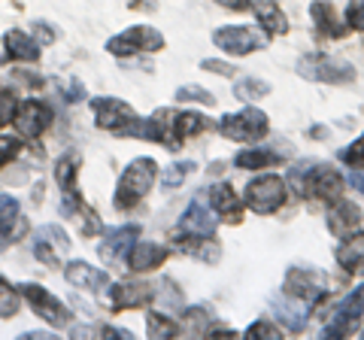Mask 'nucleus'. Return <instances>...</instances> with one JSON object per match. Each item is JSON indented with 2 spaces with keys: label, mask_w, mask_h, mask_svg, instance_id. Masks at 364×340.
Segmentation results:
<instances>
[{
  "label": "nucleus",
  "mask_w": 364,
  "mask_h": 340,
  "mask_svg": "<svg viewBox=\"0 0 364 340\" xmlns=\"http://www.w3.org/2000/svg\"><path fill=\"white\" fill-rule=\"evenodd\" d=\"M277 158L279 152H270V149H243L234 158V164L240 170H258V167H270Z\"/></svg>",
  "instance_id": "nucleus-30"
},
{
  "label": "nucleus",
  "mask_w": 364,
  "mask_h": 340,
  "mask_svg": "<svg viewBox=\"0 0 364 340\" xmlns=\"http://www.w3.org/2000/svg\"><path fill=\"white\" fill-rule=\"evenodd\" d=\"M136 237H140V225H122V228L109 231V237L100 243V258H104L107 265L122 262L124 253H131V246H134Z\"/></svg>",
  "instance_id": "nucleus-17"
},
{
  "label": "nucleus",
  "mask_w": 364,
  "mask_h": 340,
  "mask_svg": "<svg viewBox=\"0 0 364 340\" xmlns=\"http://www.w3.org/2000/svg\"><path fill=\"white\" fill-rule=\"evenodd\" d=\"M207 131V119L200 112H179V110H158L152 119H143V124H131L128 134H136V137L164 143L167 149H179L182 143L195 134Z\"/></svg>",
  "instance_id": "nucleus-1"
},
{
  "label": "nucleus",
  "mask_w": 364,
  "mask_h": 340,
  "mask_svg": "<svg viewBox=\"0 0 364 340\" xmlns=\"http://www.w3.org/2000/svg\"><path fill=\"white\" fill-rule=\"evenodd\" d=\"M164 46V37L158 33L155 28H128L124 33H119V37H112L107 43V49L112 55H136V52H155Z\"/></svg>",
  "instance_id": "nucleus-11"
},
{
  "label": "nucleus",
  "mask_w": 364,
  "mask_h": 340,
  "mask_svg": "<svg viewBox=\"0 0 364 340\" xmlns=\"http://www.w3.org/2000/svg\"><path fill=\"white\" fill-rule=\"evenodd\" d=\"M167 255H170V253H167L164 246L149 243V240H140V243L131 246V253H128V267L136 270V274H143V270H152V267H158V265H164Z\"/></svg>",
  "instance_id": "nucleus-23"
},
{
  "label": "nucleus",
  "mask_w": 364,
  "mask_h": 340,
  "mask_svg": "<svg viewBox=\"0 0 364 340\" xmlns=\"http://www.w3.org/2000/svg\"><path fill=\"white\" fill-rule=\"evenodd\" d=\"M310 16H313V21H316L318 33H325V37H331V40L343 37V33L349 31V25H343V21H337V13H334V9L328 6V4H313Z\"/></svg>",
  "instance_id": "nucleus-28"
},
{
  "label": "nucleus",
  "mask_w": 364,
  "mask_h": 340,
  "mask_svg": "<svg viewBox=\"0 0 364 340\" xmlns=\"http://www.w3.org/2000/svg\"><path fill=\"white\" fill-rule=\"evenodd\" d=\"M100 334H104V337H116V340H131L134 337L131 331H124V328H100Z\"/></svg>",
  "instance_id": "nucleus-45"
},
{
  "label": "nucleus",
  "mask_w": 364,
  "mask_h": 340,
  "mask_svg": "<svg viewBox=\"0 0 364 340\" xmlns=\"http://www.w3.org/2000/svg\"><path fill=\"white\" fill-rule=\"evenodd\" d=\"M358 225H361V210L352 201L340 198L331 203V210H328V228H331V234L346 237V234H352V228H358Z\"/></svg>",
  "instance_id": "nucleus-20"
},
{
  "label": "nucleus",
  "mask_w": 364,
  "mask_h": 340,
  "mask_svg": "<svg viewBox=\"0 0 364 340\" xmlns=\"http://www.w3.org/2000/svg\"><path fill=\"white\" fill-rule=\"evenodd\" d=\"M267 116L261 110H243V112H234V116H225L219 131L225 134L228 140H237V143H255L267 134Z\"/></svg>",
  "instance_id": "nucleus-7"
},
{
  "label": "nucleus",
  "mask_w": 364,
  "mask_h": 340,
  "mask_svg": "<svg viewBox=\"0 0 364 340\" xmlns=\"http://www.w3.org/2000/svg\"><path fill=\"white\" fill-rule=\"evenodd\" d=\"M4 43H6V58H13V61H37L40 58V43L31 40L28 33H21V31H9Z\"/></svg>",
  "instance_id": "nucleus-27"
},
{
  "label": "nucleus",
  "mask_w": 364,
  "mask_h": 340,
  "mask_svg": "<svg viewBox=\"0 0 364 340\" xmlns=\"http://www.w3.org/2000/svg\"><path fill=\"white\" fill-rule=\"evenodd\" d=\"M219 6H228L234 13H243V9H252V0H215Z\"/></svg>",
  "instance_id": "nucleus-44"
},
{
  "label": "nucleus",
  "mask_w": 364,
  "mask_h": 340,
  "mask_svg": "<svg viewBox=\"0 0 364 340\" xmlns=\"http://www.w3.org/2000/svg\"><path fill=\"white\" fill-rule=\"evenodd\" d=\"M340 158H343V161H346L349 167H364V134H361V137H358L355 143L349 146V149L340 152Z\"/></svg>",
  "instance_id": "nucleus-38"
},
{
  "label": "nucleus",
  "mask_w": 364,
  "mask_h": 340,
  "mask_svg": "<svg viewBox=\"0 0 364 340\" xmlns=\"http://www.w3.org/2000/svg\"><path fill=\"white\" fill-rule=\"evenodd\" d=\"M176 97L179 100H198V104H207V107L215 104V97L207 92V88H198V85H182L176 92Z\"/></svg>",
  "instance_id": "nucleus-36"
},
{
  "label": "nucleus",
  "mask_w": 364,
  "mask_h": 340,
  "mask_svg": "<svg viewBox=\"0 0 364 340\" xmlns=\"http://www.w3.org/2000/svg\"><path fill=\"white\" fill-rule=\"evenodd\" d=\"M210 207L219 213L225 222H231V225H237L243 219V203H240V198L234 195V188L228 183H215L210 188Z\"/></svg>",
  "instance_id": "nucleus-19"
},
{
  "label": "nucleus",
  "mask_w": 364,
  "mask_h": 340,
  "mask_svg": "<svg viewBox=\"0 0 364 340\" xmlns=\"http://www.w3.org/2000/svg\"><path fill=\"white\" fill-rule=\"evenodd\" d=\"M291 183L298 188V195H313L318 201H340L343 198V176L328 164H298L291 170Z\"/></svg>",
  "instance_id": "nucleus-2"
},
{
  "label": "nucleus",
  "mask_w": 364,
  "mask_h": 340,
  "mask_svg": "<svg viewBox=\"0 0 364 340\" xmlns=\"http://www.w3.org/2000/svg\"><path fill=\"white\" fill-rule=\"evenodd\" d=\"M328 286H331L328 277L316 267H291L286 274V294L304 301V304H318L328 292H331Z\"/></svg>",
  "instance_id": "nucleus-6"
},
{
  "label": "nucleus",
  "mask_w": 364,
  "mask_h": 340,
  "mask_svg": "<svg viewBox=\"0 0 364 340\" xmlns=\"http://www.w3.org/2000/svg\"><path fill=\"white\" fill-rule=\"evenodd\" d=\"M37 33H40V40H43V43H52V37H55V33L43 25V21H37Z\"/></svg>",
  "instance_id": "nucleus-46"
},
{
  "label": "nucleus",
  "mask_w": 364,
  "mask_h": 340,
  "mask_svg": "<svg viewBox=\"0 0 364 340\" xmlns=\"http://www.w3.org/2000/svg\"><path fill=\"white\" fill-rule=\"evenodd\" d=\"M134 9H155V0H128Z\"/></svg>",
  "instance_id": "nucleus-47"
},
{
  "label": "nucleus",
  "mask_w": 364,
  "mask_h": 340,
  "mask_svg": "<svg viewBox=\"0 0 364 340\" xmlns=\"http://www.w3.org/2000/svg\"><path fill=\"white\" fill-rule=\"evenodd\" d=\"M179 231L182 234H198V237H213L215 234V219L200 201H195V203H188L186 213H182Z\"/></svg>",
  "instance_id": "nucleus-22"
},
{
  "label": "nucleus",
  "mask_w": 364,
  "mask_h": 340,
  "mask_svg": "<svg viewBox=\"0 0 364 340\" xmlns=\"http://www.w3.org/2000/svg\"><path fill=\"white\" fill-rule=\"evenodd\" d=\"M182 328H186L188 334H195V337L207 334V328H210V316H207V310H203V307H191V310L186 313V322H182Z\"/></svg>",
  "instance_id": "nucleus-32"
},
{
  "label": "nucleus",
  "mask_w": 364,
  "mask_h": 340,
  "mask_svg": "<svg viewBox=\"0 0 364 340\" xmlns=\"http://www.w3.org/2000/svg\"><path fill=\"white\" fill-rule=\"evenodd\" d=\"M18 155V140L13 137H0V167H4L9 158H16Z\"/></svg>",
  "instance_id": "nucleus-40"
},
{
  "label": "nucleus",
  "mask_w": 364,
  "mask_h": 340,
  "mask_svg": "<svg viewBox=\"0 0 364 340\" xmlns=\"http://www.w3.org/2000/svg\"><path fill=\"white\" fill-rule=\"evenodd\" d=\"M67 253H70V240H67V234L58 225H46V228H40L37 237H33V255H37L46 267H58Z\"/></svg>",
  "instance_id": "nucleus-12"
},
{
  "label": "nucleus",
  "mask_w": 364,
  "mask_h": 340,
  "mask_svg": "<svg viewBox=\"0 0 364 340\" xmlns=\"http://www.w3.org/2000/svg\"><path fill=\"white\" fill-rule=\"evenodd\" d=\"M149 334L152 337H176L179 325L173 319H167V316H161V313H152L149 316Z\"/></svg>",
  "instance_id": "nucleus-34"
},
{
  "label": "nucleus",
  "mask_w": 364,
  "mask_h": 340,
  "mask_svg": "<svg viewBox=\"0 0 364 340\" xmlns=\"http://www.w3.org/2000/svg\"><path fill=\"white\" fill-rule=\"evenodd\" d=\"M28 231V222L25 216H21V210H18V201L16 198H0V253L9 246V243H16L21 240Z\"/></svg>",
  "instance_id": "nucleus-15"
},
{
  "label": "nucleus",
  "mask_w": 364,
  "mask_h": 340,
  "mask_svg": "<svg viewBox=\"0 0 364 340\" xmlns=\"http://www.w3.org/2000/svg\"><path fill=\"white\" fill-rule=\"evenodd\" d=\"M18 289H21V294H25V301L33 307V313H37L40 319L49 322L52 328H67L70 325V310H67L49 289L33 286V282H25V286H18Z\"/></svg>",
  "instance_id": "nucleus-8"
},
{
  "label": "nucleus",
  "mask_w": 364,
  "mask_h": 340,
  "mask_svg": "<svg viewBox=\"0 0 364 340\" xmlns=\"http://www.w3.org/2000/svg\"><path fill=\"white\" fill-rule=\"evenodd\" d=\"M267 95H270V85L264 79H255V76H246L234 85V97H240V100H261Z\"/></svg>",
  "instance_id": "nucleus-31"
},
{
  "label": "nucleus",
  "mask_w": 364,
  "mask_h": 340,
  "mask_svg": "<svg viewBox=\"0 0 364 340\" xmlns=\"http://www.w3.org/2000/svg\"><path fill=\"white\" fill-rule=\"evenodd\" d=\"M155 301V286L149 282H116L109 289V307L112 310H131V307H149Z\"/></svg>",
  "instance_id": "nucleus-14"
},
{
  "label": "nucleus",
  "mask_w": 364,
  "mask_h": 340,
  "mask_svg": "<svg viewBox=\"0 0 364 340\" xmlns=\"http://www.w3.org/2000/svg\"><path fill=\"white\" fill-rule=\"evenodd\" d=\"M91 112H95L97 128L116 131V134H128L131 124L136 122L134 107H128L119 97H95V100H91Z\"/></svg>",
  "instance_id": "nucleus-9"
},
{
  "label": "nucleus",
  "mask_w": 364,
  "mask_h": 340,
  "mask_svg": "<svg viewBox=\"0 0 364 340\" xmlns=\"http://www.w3.org/2000/svg\"><path fill=\"white\" fill-rule=\"evenodd\" d=\"M76 176H79V155L70 152L64 155L58 167H55V179H58V186L64 191V210L73 213L79 210V195H76Z\"/></svg>",
  "instance_id": "nucleus-18"
},
{
  "label": "nucleus",
  "mask_w": 364,
  "mask_h": 340,
  "mask_svg": "<svg viewBox=\"0 0 364 340\" xmlns=\"http://www.w3.org/2000/svg\"><path fill=\"white\" fill-rule=\"evenodd\" d=\"M282 203H286V179L264 174V176H255L252 183L246 186V207L267 216V213H277Z\"/></svg>",
  "instance_id": "nucleus-4"
},
{
  "label": "nucleus",
  "mask_w": 364,
  "mask_h": 340,
  "mask_svg": "<svg viewBox=\"0 0 364 340\" xmlns=\"http://www.w3.org/2000/svg\"><path fill=\"white\" fill-rule=\"evenodd\" d=\"M364 319V286H358L355 292L349 294V298L340 304L337 313L331 316V322L325 325V337H349V334H355L358 331V325Z\"/></svg>",
  "instance_id": "nucleus-10"
},
{
  "label": "nucleus",
  "mask_w": 364,
  "mask_h": 340,
  "mask_svg": "<svg viewBox=\"0 0 364 340\" xmlns=\"http://www.w3.org/2000/svg\"><path fill=\"white\" fill-rule=\"evenodd\" d=\"M273 307H277V319L286 325L289 331H301V328L306 325V313H301L304 301H298V298H291V301H277Z\"/></svg>",
  "instance_id": "nucleus-29"
},
{
  "label": "nucleus",
  "mask_w": 364,
  "mask_h": 340,
  "mask_svg": "<svg viewBox=\"0 0 364 340\" xmlns=\"http://www.w3.org/2000/svg\"><path fill=\"white\" fill-rule=\"evenodd\" d=\"M298 70H301V76L313 79V83H328V85H346L355 79L352 64L331 58V55H306V58H301Z\"/></svg>",
  "instance_id": "nucleus-5"
},
{
  "label": "nucleus",
  "mask_w": 364,
  "mask_h": 340,
  "mask_svg": "<svg viewBox=\"0 0 364 340\" xmlns=\"http://www.w3.org/2000/svg\"><path fill=\"white\" fill-rule=\"evenodd\" d=\"M337 262L346 274H364V234H346V243L337 246Z\"/></svg>",
  "instance_id": "nucleus-25"
},
{
  "label": "nucleus",
  "mask_w": 364,
  "mask_h": 340,
  "mask_svg": "<svg viewBox=\"0 0 364 340\" xmlns=\"http://www.w3.org/2000/svg\"><path fill=\"white\" fill-rule=\"evenodd\" d=\"M158 179V167L152 158H136V161L128 164V170L119 179L116 188V207L119 210H131L134 203H140L146 195H149L152 183Z\"/></svg>",
  "instance_id": "nucleus-3"
},
{
  "label": "nucleus",
  "mask_w": 364,
  "mask_h": 340,
  "mask_svg": "<svg viewBox=\"0 0 364 340\" xmlns=\"http://www.w3.org/2000/svg\"><path fill=\"white\" fill-rule=\"evenodd\" d=\"M191 170H195V164H191V161L170 164V167L164 170V174H161V186H164V188H176V186L182 183V179H186V176L191 174Z\"/></svg>",
  "instance_id": "nucleus-35"
},
{
  "label": "nucleus",
  "mask_w": 364,
  "mask_h": 340,
  "mask_svg": "<svg viewBox=\"0 0 364 340\" xmlns=\"http://www.w3.org/2000/svg\"><path fill=\"white\" fill-rule=\"evenodd\" d=\"M255 16L261 21V28H264L267 33H273V37H279V33L289 31V21H286V13L279 9L277 0H255Z\"/></svg>",
  "instance_id": "nucleus-26"
},
{
  "label": "nucleus",
  "mask_w": 364,
  "mask_h": 340,
  "mask_svg": "<svg viewBox=\"0 0 364 340\" xmlns=\"http://www.w3.org/2000/svg\"><path fill=\"white\" fill-rule=\"evenodd\" d=\"M249 337H264V340H273V337H279V331L273 325H267V322H255V325H249V331H246Z\"/></svg>",
  "instance_id": "nucleus-41"
},
{
  "label": "nucleus",
  "mask_w": 364,
  "mask_h": 340,
  "mask_svg": "<svg viewBox=\"0 0 364 340\" xmlns=\"http://www.w3.org/2000/svg\"><path fill=\"white\" fill-rule=\"evenodd\" d=\"M203 70H213V73H219V76H231V73H234V67H231V64H222V61L207 58V61H203Z\"/></svg>",
  "instance_id": "nucleus-42"
},
{
  "label": "nucleus",
  "mask_w": 364,
  "mask_h": 340,
  "mask_svg": "<svg viewBox=\"0 0 364 340\" xmlns=\"http://www.w3.org/2000/svg\"><path fill=\"white\" fill-rule=\"evenodd\" d=\"M213 43L228 55H249L264 49V37L255 28H219L213 33Z\"/></svg>",
  "instance_id": "nucleus-13"
},
{
  "label": "nucleus",
  "mask_w": 364,
  "mask_h": 340,
  "mask_svg": "<svg viewBox=\"0 0 364 340\" xmlns=\"http://www.w3.org/2000/svg\"><path fill=\"white\" fill-rule=\"evenodd\" d=\"M352 186H355V188H364V176H352Z\"/></svg>",
  "instance_id": "nucleus-48"
},
{
  "label": "nucleus",
  "mask_w": 364,
  "mask_h": 340,
  "mask_svg": "<svg viewBox=\"0 0 364 340\" xmlns=\"http://www.w3.org/2000/svg\"><path fill=\"white\" fill-rule=\"evenodd\" d=\"M67 282H73L76 289H88V292H104L109 286V274H104V270L91 267L85 262H70L64 270Z\"/></svg>",
  "instance_id": "nucleus-21"
},
{
  "label": "nucleus",
  "mask_w": 364,
  "mask_h": 340,
  "mask_svg": "<svg viewBox=\"0 0 364 340\" xmlns=\"http://www.w3.org/2000/svg\"><path fill=\"white\" fill-rule=\"evenodd\" d=\"M16 110H18L16 95L13 92H0V128L16 119Z\"/></svg>",
  "instance_id": "nucleus-37"
},
{
  "label": "nucleus",
  "mask_w": 364,
  "mask_h": 340,
  "mask_svg": "<svg viewBox=\"0 0 364 340\" xmlns=\"http://www.w3.org/2000/svg\"><path fill=\"white\" fill-rule=\"evenodd\" d=\"M16 313H18V294L4 277H0V316L9 319V316H16Z\"/></svg>",
  "instance_id": "nucleus-33"
},
{
  "label": "nucleus",
  "mask_w": 364,
  "mask_h": 340,
  "mask_svg": "<svg viewBox=\"0 0 364 340\" xmlns=\"http://www.w3.org/2000/svg\"><path fill=\"white\" fill-rule=\"evenodd\" d=\"M176 246L182 249V253H188V255H195L200 258V262H210L215 265L219 262V255H222V249L219 243L213 240V237H198V234H176Z\"/></svg>",
  "instance_id": "nucleus-24"
},
{
  "label": "nucleus",
  "mask_w": 364,
  "mask_h": 340,
  "mask_svg": "<svg viewBox=\"0 0 364 340\" xmlns=\"http://www.w3.org/2000/svg\"><path fill=\"white\" fill-rule=\"evenodd\" d=\"M346 25L355 28V31H364V0H352L349 9H346Z\"/></svg>",
  "instance_id": "nucleus-39"
},
{
  "label": "nucleus",
  "mask_w": 364,
  "mask_h": 340,
  "mask_svg": "<svg viewBox=\"0 0 364 340\" xmlns=\"http://www.w3.org/2000/svg\"><path fill=\"white\" fill-rule=\"evenodd\" d=\"M82 234H97L100 231V222H97V216L91 210H82Z\"/></svg>",
  "instance_id": "nucleus-43"
},
{
  "label": "nucleus",
  "mask_w": 364,
  "mask_h": 340,
  "mask_svg": "<svg viewBox=\"0 0 364 340\" xmlns=\"http://www.w3.org/2000/svg\"><path fill=\"white\" fill-rule=\"evenodd\" d=\"M13 122H16V131L21 137H40L52 122V110L46 104H40V100H28V104H21V110L16 112Z\"/></svg>",
  "instance_id": "nucleus-16"
}]
</instances>
